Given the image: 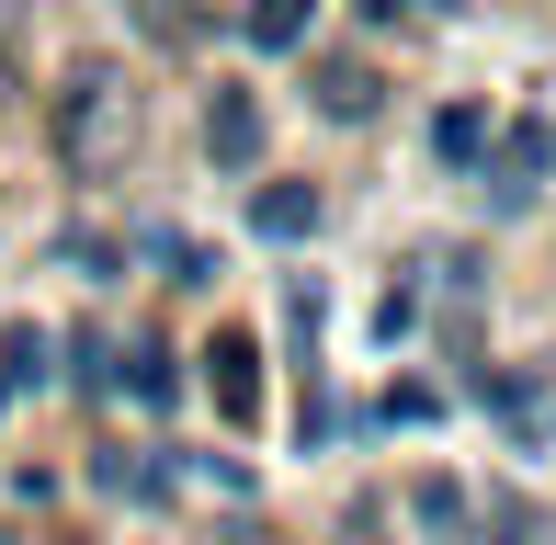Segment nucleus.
Wrapping results in <instances>:
<instances>
[{
    "instance_id": "obj_1",
    "label": "nucleus",
    "mask_w": 556,
    "mask_h": 545,
    "mask_svg": "<svg viewBox=\"0 0 556 545\" xmlns=\"http://www.w3.org/2000/svg\"><path fill=\"white\" fill-rule=\"evenodd\" d=\"M137 80H125V58H68L58 91H46V148H58L68 182H114L125 160H137Z\"/></svg>"
},
{
    "instance_id": "obj_13",
    "label": "nucleus",
    "mask_w": 556,
    "mask_h": 545,
    "mask_svg": "<svg viewBox=\"0 0 556 545\" xmlns=\"http://www.w3.org/2000/svg\"><path fill=\"white\" fill-rule=\"evenodd\" d=\"M409 511H420L432 534H454V523H466V489H454V478H420V489H409Z\"/></svg>"
},
{
    "instance_id": "obj_15",
    "label": "nucleus",
    "mask_w": 556,
    "mask_h": 545,
    "mask_svg": "<svg viewBox=\"0 0 556 545\" xmlns=\"http://www.w3.org/2000/svg\"><path fill=\"white\" fill-rule=\"evenodd\" d=\"M0 545H23V534H0Z\"/></svg>"
},
{
    "instance_id": "obj_6",
    "label": "nucleus",
    "mask_w": 556,
    "mask_h": 545,
    "mask_svg": "<svg viewBox=\"0 0 556 545\" xmlns=\"http://www.w3.org/2000/svg\"><path fill=\"white\" fill-rule=\"evenodd\" d=\"M205 376H216V409H227V420H250V409H262V341H250V330H216Z\"/></svg>"
},
{
    "instance_id": "obj_12",
    "label": "nucleus",
    "mask_w": 556,
    "mask_h": 545,
    "mask_svg": "<svg viewBox=\"0 0 556 545\" xmlns=\"http://www.w3.org/2000/svg\"><path fill=\"white\" fill-rule=\"evenodd\" d=\"M0 353H12V386H46V353H58V330H35V318H23Z\"/></svg>"
},
{
    "instance_id": "obj_5",
    "label": "nucleus",
    "mask_w": 556,
    "mask_h": 545,
    "mask_svg": "<svg viewBox=\"0 0 556 545\" xmlns=\"http://www.w3.org/2000/svg\"><path fill=\"white\" fill-rule=\"evenodd\" d=\"M250 228H262V239H318V228H330V193H318V182H262V193H250Z\"/></svg>"
},
{
    "instance_id": "obj_2",
    "label": "nucleus",
    "mask_w": 556,
    "mask_h": 545,
    "mask_svg": "<svg viewBox=\"0 0 556 545\" xmlns=\"http://www.w3.org/2000/svg\"><path fill=\"white\" fill-rule=\"evenodd\" d=\"M545 160H556V137L534 126V114H511L500 126V160H477V193H489V216H522L545 193Z\"/></svg>"
},
{
    "instance_id": "obj_10",
    "label": "nucleus",
    "mask_w": 556,
    "mask_h": 545,
    "mask_svg": "<svg viewBox=\"0 0 556 545\" xmlns=\"http://www.w3.org/2000/svg\"><path fill=\"white\" fill-rule=\"evenodd\" d=\"M125 386H137L148 409H170V398H182V376H170V353H160V341H137V353H125Z\"/></svg>"
},
{
    "instance_id": "obj_7",
    "label": "nucleus",
    "mask_w": 556,
    "mask_h": 545,
    "mask_svg": "<svg viewBox=\"0 0 556 545\" xmlns=\"http://www.w3.org/2000/svg\"><path fill=\"white\" fill-rule=\"evenodd\" d=\"M125 23H137L148 46H205L216 12H205V0H125Z\"/></svg>"
},
{
    "instance_id": "obj_9",
    "label": "nucleus",
    "mask_w": 556,
    "mask_h": 545,
    "mask_svg": "<svg viewBox=\"0 0 556 545\" xmlns=\"http://www.w3.org/2000/svg\"><path fill=\"white\" fill-rule=\"evenodd\" d=\"M91 489H103V500H170V466H148V455H103V466H91Z\"/></svg>"
},
{
    "instance_id": "obj_11",
    "label": "nucleus",
    "mask_w": 556,
    "mask_h": 545,
    "mask_svg": "<svg viewBox=\"0 0 556 545\" xmlns=\"http://www.w3.org/2000/svg\"><path fill=\"white\" fill-rule=\"evenodd\" d=\"M250 46H307V0H250Z\"/></svg>"
},
{
    "instance_id": "obj_3",
    "label": "nucleus",
    "mask_w": 556,
    "mask_h": 545,
    "mask_svg": "<svg viewBox=\"0 0 556 545\" xmlns=\"http://www.w3.org/2000/svg\"><path fill=\"white\" fill-rule=\"evenodd\" d=\"M205 160L216 170H250V160H262V91H250V80H216L205 91Z\"/></svg>"
},
{
    "instance_id": "obj_8",
    "label": "nucleus",
    "mask_w": 556,
    "mask_h": 545,
    "mask_svg": "<svg viewBox=\"0 0 556 545\" xmlns=\"http://www.w3.org/2000/svg\"><path fill=\"white\" fill-rule=\"evenodd\" d=\"M432 160L443 170H477V160H489V114H477V103H443L432 114Z\"/></svg>"
},
{
    "instance_id": "obj_14",
    "label": "nucleus",
    "mask_w": 556,
    "mask_h": 545,
    "mask_svg": "<svg viewBox=\"0 0 556 545\" xmlns=\"http://www.w3.org/2000/svg\"><path fill=\"white\" fill-rule=\"evenodd\" d=\"M420 330V284H387V307H375V341H409Z\"/></svg>"
},
{
    "instance_id": "obj_4",
    "label": "nucleus",
    "mask_w": 556,
    "mask_h": 545,
    "mask_svg": "<svg viewBox=\"0 0 556 545\" xmlns=\"http://www.w3.org/2000/svg\"><path fill=\"white\" fill-rule=\"evenodd\" d=\"M307 103L330 114V126H375V103H387V80H375L364 58H307Z\"/></svg>"
}]
</instances>
